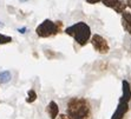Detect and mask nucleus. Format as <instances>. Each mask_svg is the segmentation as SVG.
<instances>
[{
	"instance_id": "nucleus-8",
	"label": "nucleus",
	"mask_w": 131,
	"mask_h": 119,
	"mask_svg": "<svg viewBox=\"0 0 131 119\" xmlns=\"http://www.w3.org/2000/svg\"><path fill=\"white\" fill-rule=\"evenodd\" d=\"M122 85H123L122 99H124L125 101H130V99H131V86H130V84H129V81H126V80H123Z\"/></svg>"
},
{
	"instance_id": "nucleus-16",
	"label": "nucleus",
	"mask_w": 131,
	"mask_h": 119,
	"mask_svg": "<svg viewBox=\"0 0 131 119\" xmlns=\"http://www.w3.org/2000/svg\"><path fill=\"white\" fill-rule=\"evenodd\" d=\"M125 3H126V6L130 7V8H131V0H126Z\"/></svg>"
},
{
	"instance_id": "nucleus-1",
	"label": "nucleus",
	"mask_w": 131,
	"mask_h": 119,
	"mask_svg": "<svg viewBox=\"0 0 131 119\" xmlns=\"http://www.w3.org/2000/svg\"><path fill=\"white\" fill-rule=\"evenodd\" d=\"M67 118L70 119H86L90 117V104L83 98L70 99L67 104Z\"/></svg>"
},
{
	"instance_id": "nucleus-3",
	"label": "nucleus",
	"mask_w": 131,
	"mask_h": 119,
	"mask_svg": "<svg viewBox=\"0 0 131 119\" xmlns=\"http://www.w3.org/2000/svg\"><path fill=\"white\" fill-rule=\"evenodd\" d=\"M61 31H63L61 21H52L50 19H46L36 28V33L40 38H49L60 33Z\"/></svg>"
},
{
	"instance_id": "nucleus-14",
	"label": "nucleus",
	"mask_w": 131,
	"mask_h": 119,
	"mask_svg": "<svg viewBox=\"0 0 131 119\" xmlns=\"http://www.w3.org/2000/svg\"><path fill=\"white\" fill-rule=\"evenodd\" d=\"M18 32H19V33H21V34H24V33H26V32H27V28H26V27L18 28Z\"/></svg>"
},
{
	"instance_id": "nucleus-2",
	"label": "nucleus",
	"mask_w": 131,
	"mask_h": 119,
	"mask_svg": "<svg viewBox=\"0 0 131 119\" xmlns=\"http://www.w3.org/2000/svg\"><path fill=\"white\" fill-rule=\"evenodd\" d=\"M65 33L72 37L79 45L84 46L88 44V41L91 38V28L86 22L79 21L70 27H67L65 30Z\"/></svg>"
},
{
	"instance_id": "nucleus-11",
	"label": "nucleus",
	"mask_w": 131,
	"mask_h": 119,
	"mask_svg": "<svg viewBox=\"0 0 131 119\" xmlns=\"http://www.w3.org/2000/svg\"><path fill=\"white\" fill-rule=\"evenodd\" d=\"M36 99H37L36 91H34V90H30V91L27 92V99H26V101H27V103H33Z\"/></svg>"
},
{
	"instance_id": "nucleus-7",
	"label": "nucleus",
	"mask_w": 131,
	"mask_h": 119,
	"mask_svg": "<svg viewBox=\"0 0 131 119\" xmlns=\"http://www.w3.org/2000/svg\"><path fill=\"white\" fill-rule=\"evenodd\" d=\"M122 25L124 30L128 32V33L131 34V13L129 12H123L122 13Z\"/></svg>"
},
{
	"instance_id": "nucleus-9",
	"label": "nucleus",
	"mask_w": 131,
	"mask_h": 119,
	"mask_svg": "<svg viewBox=\"0 0 131 119\" xmlns=\"http://www.w3.org/2000/svg\"><path fill=\"white\" fill-rule=\"evenodd\" d=\"M12 79V73L9 71H3L0 72V84H6Z\"/></svg>"
},
{
	"instance_id": "nucleus-12",
	"label": "nucleus",
	"mask_w": 131,
	"mask_h": 119,
	"mask_svg": "<svg viewBox=\"0 0 131 119\" xmlns=\"http://www.w3.org/2000/svg\"><path fill=\"white\" fill-rule=\"evenodd\" d=\"M119 0H102V3L105 5L106 7H110V8H113L118 4Z\"/></svg>"
},
{
	"instance_id": "nucleus-5",
	"label": "nucleus",
	"mask_w": 131,
	"mask_h": 119,
	"mask_svg": "<svg viewBox=\"0 0 131 119\" xmlns=\"http://www.w3.org/2000/svg\"><path fill=\"white\" fill-rule=\"evenodd\" d=\"M129 101H125L124 99H119V104L118 106H117L116 111H115V113H113V116L111 119H123V117L126 114V112H128L129 110Z\"/></svg>"
},
{
	"instance_id": "nucleus-17",
	"label": "nucleus",
	"mask_w": 131,
	"mask_h": 119,
	"mask_svg": "<svg viewBox=\"0 0 131 119\" xmlns=\"http://www.w3.org/2000/svg\"><path fill=\"white\" fill-rule=\"evenodd\" d=\"M20 1H28V0H20Z\"/></svg>"
},
{
	"instance_id": "nucleus-13",
	"label": "nucleus",
	"mask_w": 131,
	"mask_h": 119,
	"mask_svg": "<svg viewBox=\"0 0 131 119\" xmlns=\"http://www.w3.org/2000/svg\"><path fill=\"white\" fill-rule=\"evenodd\" d=\"M12 41V38L8 35H4L0 33V44H9Z\"/></svg>"
},
{
	"instance_id": "nucleus-6",
	"label": "nucleus",
	"mask_w": 131,
	"mask_h": 119,
	"mask_svg": "<svg viewBox=\"0 0 131 119\" xmlns=\"http://www.w3.org/2000/svg\"><path fill=\"white\" fill-rule=\"evenodd\" d=\"M47 113L51 119H56L59 116V109L56 101H50V104L47 105Z\"/></svg>"
},
{
	"instance_id": "nucleus-4",
	"label": "nucleus",
	"mask_w": 131,
	"mask_h": 119,
	"mask_svg": "<svg viewBox=\"0 0 131 119\" xmlns=\"http://www.w3.org/2000/svg\"><path fill=\"white\" fill-rule=\"evenodd\" d=\"M91 44L92 46L95 47V50L97 52L102 53V54H105V53L109 52V44L105 39H104L102 35L99 34H95V35H92V39H91Z\"/></svg>"
},
{
	"instance_id": "nucleus-15",
	"label": "nucleus",
	"mask_w": 131,
	"mask_h": 119,
	"mask_svg": "<svg viewBox=\"0 0 131 119\" xmlns=\"http://www.w3.org/2000/svg\"><path fill=\"white\" fill-rule=\"evenodd\" d=\"M99 1H102V0H86V3H88V4H91V5H93V4H97V3H99Z\"/></svg>"
},
{
	"instance_id": "nucleus-10",
	"label": "nucleus",
	"mask_w": 131,
	"mask_h": 119,
	"mask_svg": "<svg viewBox=\"0 0 131 119\" xmlns=\"http://www.w3.org/2000/svg\"><path fill=\"white\" fill-rule=\"evenodd\" d=\"M125 8H126V3L123 1V0H119L118 4L113 7V9H115L117 13H121V14H122L123 12H125Z\"/></svg>"
},
{
	"instance_id": "nucleus-18",
	"label": "nucleus",
	"mask_w": 131,
	"mask_h": 119,
	"mask_svg": "<svg viewBox=\"0 0 131 119\" xmlns=\"http://www.w3.org/2000/svg\"><path fill=\"white\" fill-rule=\"evenodd\" d=\"M0 26H3V24H1V22H0Z\"/></svg>"
}]
</instances>
